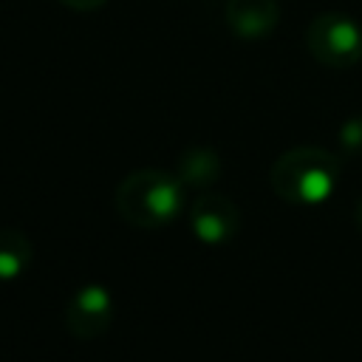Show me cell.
Returning a JSON list of instances; mask_svg holds the SVG:
<instances>
[{
	"instance_id": "obj_3",
	"label": "cell",
	"mask_w": 362,
	"mask_h": 362,
	"mask_svg": "<svg viewBox=\"0 0 362 362\" xmlns=\"http://www.w3.org/2000/svg\"><path fill=\"white\" fill-rule=\"evenodd\" d=\"M305 48L325 68H354L362 59V25L342 11H320L305 28Z\"/></svg>"
},
{
	"instance_id": "obj_1",
	"label": "cell",
	"mask_w": 362,
	"mask_h": 362,
	"mask_svg": "<svg viewBox=\"0 0 362 362\" xmlns=\"http://www.w3.org/2000/svg\"><path fill=\"white\" fill-rule=\"evenodd\" d=\"M187 187L178 175L156 167L127 173L113 192V204L122 221L136 229H161L173 223L184 209Z\"/></svg>"
},
{
	"instance_id": "obj_10",
	"label": "cell",
	"mask_w": 362,
	"mask_h": 362,
	"mask_svg": "<svg viewBox=\"0 0 362 362\" xmlns=\"http://www.w3.org/2000/svg\"><path fill=\"white\" fill-rule=\"evenodd\" d=\"M62 6H68V8H74V11H96V8H102L107 0H59Z\"/></svg>"
},
{
	"instance_id": "obj_5",
	"label": "cell",
	"mask_w": 362,
	"mask_h": 362,
	"mask_svg": "<svg viewBox=\"0 0 362 362\" xmlns=\"http://www.w3.org/2000/svg\"><path fill=\"white\" fill-rule=\"evenodd\" d=\"M189 229L206 246H221L232 240L240 229V209L229 195L204 192L189 206Z\"/></svg>"
},
{
	"instance_id": "obj_11",
	"label": "cell",
	"mask_w": 362,
	"mask_h": 362,
	"mask_svg": "<svg viewBox=\"0 0 362 362\" xmlns=\"http://www.w3.org/2000/svg\"><path fill=\"white\" fill-rule=\"evenodd\" d=\"M354 215H356V226L362 229V198H359V204H356V212H354Z\"/></svg>"
},
{
	"instance_id": "obj_7",
	"label": "cell",
	"mask_w": 362,
	"mask_h": 362,
	"mask_svg": "<svg viewBox=\"0 0 362 362\" xmlns=\"http://www.w3.org/2000/svg\"><path fill=\"white\" fill-rule=\"evenodd\" d=\"M175 175L187 189H209L221 178V156L212 147H187L175 164Z\"/></svg>"
},
{
	"instance_id": "obj_2",
	"label": "cell",
	"mask_w": 362,
	"mask_h": 362,
	"mask_svg": "<svg viewBox=\"0 0 362 362\" xmlns=\"http://www.w3.org/2000/svg\"><path fill=\"white\" fill-rule=\"evenodd\" d=\"M339 173L342 164L334 153L314 144H303L277 156L269 178L280 201L294 206H320L334 195Z\"/></svg>"
},
{
	"instance_id": "obj_9",
	"label": "cell",
	"mask_w": 362,
	"mask_h": 362,
	"mask_svg": "<svg viewBox=\"0 0 362 362\" xmlns=\"http://www.w3.org/2000/svg\"><path fill=\"white\" fill-rule=\"evenodd\" d=\"M337 141H339L342 156H354V158L362 156V113L342 122V127L337 133Z\"/></svg>"
},
{
	"instance_id": "obj_6",
	"label": "cell",
	"mask_w": 362,
	"mask_h": 362,
	"mask_svg": "<svg viewBox=\"0 0 362 362\" xmlns=\"http://www.w3.org/2000/svg\"><path fill=\"white\" fill-rule=\"evenodd\" d=\"M280 23L277 0H229L226 25L240 40H263Z\"/></svg>"
},
{
	"instance_id": "obj_4",
	"label": "cell",
	"mask_w": 362,
	"mask_h": 362,
	"mask_svg": "<svg viewBox=\"0 0 362 362\" xmlns=\"http://www.w3.org/2000/svg\"><path fill=\"white\" fill-rule=\"evenodd\" d=\"M113 314H116L113 294L102 283H85L71 294L65 305V328L71 337L90 342L110 328Z\"/></svg>"
},
{
	"instance_id": "obj_8",
	"label": "cell",
	"mask_w": 362,
	"mask_h": 362,
	"mask_svg": "<svg viewBox=\"0 0 362 362\" xmlns=\"http://www.w3.org/2000/svg\"><path fill=\"white\" fill-rule=\"evenodd\" d=\"M34 263V243L17 226H0V280H17Z\"/></svg>"
}]
</instances>
